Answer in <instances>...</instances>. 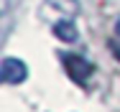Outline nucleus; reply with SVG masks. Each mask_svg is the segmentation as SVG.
I'll return each mask as SVG.
<instances>
[{"mask_svg": "<svg viewBox=\"0 0 120 112\" xmlns=\"http://www.w3.org/2000/svg\"><path fill=\"white\" fill-rule=\"evenodd\" d=\"M61 64L67 69L69 79L77 82V84H84V82L90 79V74H92V64H90L87 59L77 56V54H64V56H61Z\"/></svg>", "mask_w": 120, "mask_h": 112, "instance_id": "f257e3e1", "label": "nucleus"}, {"mask_svg": "<svg viewBox=\"0 0 120 112\" xmlns=\"http://www.w3.org/2000/svg\"><path fill=\"white\" fill-rule=\"evenodd\" d=\"M26 76H28V69H26V64L21 59H15V56H5L3 59L0 79L5 84H21V82H26Z\"/></svg>", "mask_w": 120, "mask_h": 112, "instance_id": "f03ea898", "label": "nucleus"}, {"mask_svg": "<svg viewBox=\"0 0 120 112\" xmlns=\"http://www.w3.org/2000/svg\"><path fill=\"white\" fill-rule=\"evenodd\" d=\"M44 8H56V18H59V21H69L72 15L79 13V3H77V0H46Z\"/></svg>", "mask_w": 120, "mask_h": 112, "instance_id": "7ed1b4c3", "label": "nucleus"}, {"mask_svg": "<svg viewBox=\"0 0 120 112\" xmlns=\"http://www.w3.org/2000/svg\"><path fill=\"white\" fill-rule=\"evenodd\" d=\"M54 33H56L61 41H67V43H74V41H77V28H74L72 21H59V23H54Z\"/></svg>", "mask_w": 120, "mask_h": 112, "instance_id": "20e7f679", "label": "nucleus"}, {"mask_svg": "<svg viewBox=\"0 0 120 112\" xmlns=\"http://www.w3.org/2000/svg\"><path fill=\"white\" fill-rule=\"evenodd\" d=\"M112 48H115V54H118V59H120V18H118V23H115V41H112Z\"/></svg>", "mask_w": 120, "mask_h": 112, "instance_id": "39448f33", "label": "nucleus"}]
</instances>
